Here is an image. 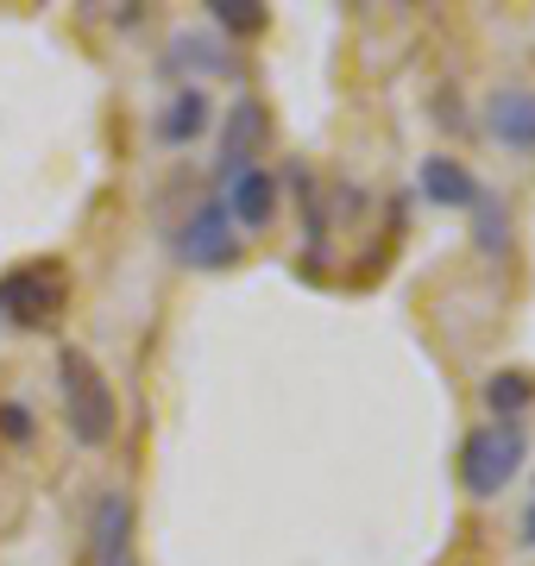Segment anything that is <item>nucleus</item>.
Segmentation results:
<instances>
[{
    "label": "nucleus",
    "instance_id": "1",
    "mask_svg": "<svg viewBox=\"0 0 535 566\" xmlns=\"http://www.w3.org/2000/svg\"><path fill=\"white\" fill-rule=\"evenodd\" d=\"M57 397H63V422L83 447H107L114 428H120V403H114V385L102 378V365L63 346L57 353Z\"/></svg>",
    "mask_w": 535,
    "mask_h": 566
},
{
    "label": "nucleus",
    "instance_id": "2",
    "mask_svg": "<svg viewBox=\"0 0 535 566\" xmlns=\"http://www.w3.org/2000/svg\"><path fill=\"white\" fill-rule=\"evenodd\" d=\"M523 460H529V428L523 422H479L473 434L460 441L453 472H460V491H466L473 504H492L497 491L523 472Z\"/></svg>",
    "mask_w": 535,
    "mask_h": 566
},
{
    "label": "nucleus",
    "instance_id": "3",
    "mask_svg": "<svg viewBox=\"0 0 535 566\" xmlns=\"http://www.w3.org/2000/svg\"><path fill=\"white\" fill-rule=\"evenodd\" d=\"M70 308V277L57 259L20 264L0 277V327H51Z\"/></svg>",
    "mask_w": 535,
    "mask_h": 566
},
{
    "label": "nucleus",
    "instance_id": "4",
    "mask_svg": "<svg viewBox=\"0 0 535 566\" xmlns=\"http://www.w3.org/2000/svg\"><path fill=\"white\" fill-rule=\"evenodd\" d=\"M177 259L196 264V271H227V264L240 259V227L227 221L221 196H202V202L183 214V227H177Z\"/></svg>",
    "mask_w": 535,
    "mask_h": 566
},
{
    "label": "nucleus",
    "instance_id": "5",
    "mask_svg": "<svg viewBox=\"0 0 535 566\" xmlns=\"http://www.w3.org/2000/svg\"><path fill=\"white\" fill-rule=\"evenodd\" d=\"M221 208H227V221L240 227V233H265V227L277 221V177H271L259 158L240 164V170H227L221 177Z\"/></svg>",
    "mask_w": 535,
    "mask_h": 566
},
{
    "label": "nucleus",
    "instance_id": "6",
    "mask_svg": "<svg viewBox=\"0 0 535 566\" xmlns=\"http://www.w3.org/2000/svg\"><path fill=\"white\" fill-rule=\"evenodd\" d=\"M485 133H492L504 151H516V158H535V88L529 82L492 88V102H485Z\"/></svg>",
    "mask_w": 535,
    "mask_h": 566
},
{
    "label": "nucleus",
    "instance_id": "7",
    "mask_svg": "<svg viewBox=\"0 0 535 566\" xmlns=\"http://www.w3.org/2000/svg\"><path fill=\"white\" fill-rule=\"evenodd\" d=\"M208 126H214V102H208V88H202V82H183V88L158 107L151 133H158L165 145H196Z\"/></svg>",
    "mask_w": 535,
    "mask_h": 566
},
{
    "label": "nucleus",
    "instance_id": "8",
    "mask_svg": "<svg viewBox=\"0 0 535 566\" xmlns=\"http://www.w3.org/2000/svg\"><path fill=\"white\" fill-rule=\"evenodd\" d=\"M416 189H422L434 208H460V214H466V208L479 202V189H485V182H479L460 158L434 151V158H422V170H416Z\"/></svg>",
    "mask_w": 535,
    "mask_h": 566
},
{
    "label": "nucleus",
    "instance_id": "9",
    "mask_svg": "<svg viewBox=\"0 0 535 566\" xmlns=\"http://www.w3.org/2000/svg\"><path fill=\"white\" fill-rule=\"evenodd\" d=\"M88 554H95V566L133 554V497H126V491H102V497H95V516H88Z\"/></svg>",
    "mask_w": 535,
    "mask_h": 566
},
{
    "label": "nucleus",
    "instance_id": "10",
    "mask_svg": "<svg viewBox=\"0 0 535 566\" xmlns=\"http://www.w3.org/2000/svg\"><path fill=\"white\" fill-rule=\"evenodd\" d=\"M271 133V114L259 102H233V114H227V133H221V158H214V177H227V170H240V164H252V151H259V139Z\"/></svg>",
    "mask_w": 535,
    "mask_h": 566
},
{
    "label": "nucleus",
    "instance_id": "11",
    "mask_svg": "<svg viewBox=\"0 0 535 566\" xmlns=\"http://www.w3.org/2000/svg\"><path fill=\"white\" fill-rule=\"evenodd\" d=\"M473 214V245L485 252V259H504L511 252V208H504V196H492V189H479V202L466 208Z\"/></svg>",
    "mask_w": 535,
    "mask_h": 566
},
{
    "label": "nucleus",
    "instance_id": "12",
    "mask_svg": "<svg viewBox=\"0 0 535 566\" xmlns=\"http://www.w3.org/2000/svg\"><path fill=\"white\" fill-rule=\"evenodd\" d=\"M485 409H492V422H523L535 409V378L529 371H497L485 385Z\"/></svg>",
    "mask_w": 535,
    "mask_h": 566
},
{
    "label": "nucleus",
    "instance_id": "13",
    "mask_svg": "<svg viewBox=\"0 0 535 566\" xmlns=\"http://www.w3.org/2000/svg\"><path fill=\"white\" fill-rule=\"evenodd\" d=\"M170 63H189V70H227V44H214V39H196V32H183V39L170 44Z\"/></svg>",
    "mask_w": 535,
    "mask_h": 566
},
{
    "label": "nucleus",
    "instance_id": "14",
    "mask_svg": "<svg viewBox=\"0 0 535 566\" xmlns=\"http://www.w3.org/2000/svg\"><path fill=\"white\" fill-rule=\"evenodd\" d=\"M208 20L227 32H265V7H240V0H208Z\"/></svg>",
    "mask_w": 535,
    "mask_h": 566
},
{
    "label": "nucleus",
    "instance_id": "15",
    "mask_svg": "<svg viewBox=\"0 0 535 566\" xmlns=\"http://www.w3.org/2000/svg\"><path fill=\"white\" fill-rule=\"evenodd\" d=\"M0 434H7V441H32V434H39V416H32V409L25 403H0Z\"/></svg>",
    "mask_w": 535,
    "mask_h": 566
},
{
    "label": "nucleus",
    "instance_id": "16",
    "mask_svg": "<svg viewBox=\"0 0 535 566\" xmlns=\"http://www.w3.org/2000/svg\"><path fill=\"white\" fill-rule=\"evenodd\" d=\"M516 535H523V547H535V497H529V510H523V528H516Z\"/></svg>",
    "mask_w": 535,
    "mask_h": 566
},
{
    "label": "nucleus",
    "instance_id": "17",
    "mask_svg": "<svg viewBox=\"0 0 535 566\" xmlns=\"http://www.w3.org/2000/svg\"><path fill=\"white\" fill-rule=\"evenodd\" d=\"M102 566H139V560H133V554H120V560H102Z\"/></svg>",
    "mask_w": 535,
    "mask_h": 566
}]
</instances>
